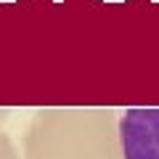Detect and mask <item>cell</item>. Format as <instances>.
I'll use <instances>...</instances> for the list:
<instances>
[{"label": "cell", "instance_id": "1", "mask_svg": "<svg viewBox=\"0 0 159 159\" xmlns=\"http://www.w3.org/2000/svg\"><path fill=\"white\" fill-rule=\"evenodd\" d=\"M21 159H122L114 109H43L24 135Z\"/></svg>", "mask_w": 159, "mask_h": 159}, {"label": "cell", "instance_id": "3", "mask_svg": "<svg viewBox=\"0 0 159 159\" xmlns=\"http://www.w3.org/2000/svg\"><path fill=\"white\" fill-rule=\"evenodd\" d=\"M6 117H8V111L0 109V125H3ZM0 159H21L19 157V148L13 146V141L8 138V133H3V130H0Z\"/></svg>", "mask_w": 159, "mask_h": 159}, {"label": "cell", "instance_id": "2", "mask_svg": "<svg viewBox=\"0 0 159 159\" xmlns=\"http://www.w3.org/2000/svg\"><path fill=\"white\" fill-rule=\"evenodd\" d=\"M122 159H159V109H130L119 117Z\"/></svg>", "mask_w": 159, "mask_h": 159}]
</instances>
